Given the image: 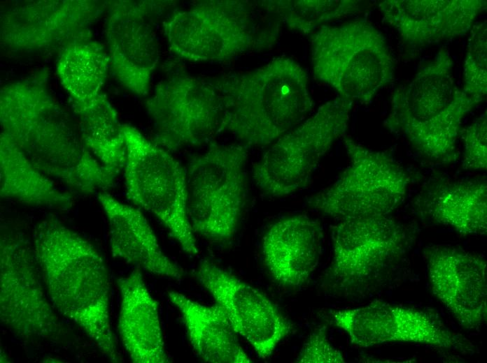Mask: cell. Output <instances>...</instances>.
Segmentation results:
<instances>
[{"label": "cell", "instance_id": "1", "mask_svg": "<svg viewBox=\"0 0 487 363\" xmlns=\"http://www.w3.org/2000/svg\"><path fill=\"white\" fill-rule=\"evenodd\" d=\"M33 247L55 310L80 327L104 356L119 362L110 322L109 274L102 255L54 218L36 225Z\"/></svg>", "mask_w": 487, "mask_h": 363}, {"label": "cell", "instance_id": "2", "mask_svg": "<svg viewBox=\"0 0 487 363\" xmlns=\"http://www.w3.org/2000/svg\"><path fill=\"white\" fill-rule=\"evenodd\" d=\"M221 103V131L243 145L264 146L300 124L313 101L307 75L287 57L250 72L216 80Z\"/></svg>", "mask_w": 487, "mask_h": 363}, {"label": "cell", "instance_id": "3", "mask_svg": "<svg viewBox=\"0 0 487 363\" xmlns=\"http://www.w3.org/2000/svg\"><path fill=\"white\" fill-rule=\"evenodd\" d=\"M453 62L442 47L392 97L386 125L403 135L425 157L451 158L462 120L481 101L454 86Z\"/></svg>", "mask_w": 487, "mask_h": 363}, {"label": "cell", "instance_id": "4", "mask_svg": "<svg viewBox=\"0 0 487 363\" xmlns=\"http://www.w3.org/2000/svg\"><path fill=\"white\" fill-rule=\"evenodd\" d=\"M282 22L269 1H206L163 24L171 51L192 61H223L272 47Z\"/></svg>", "mask_w": 487, "mask_h": 363}, {"label": "cell", "instance_id": "5", "mask_svg": "<svg viewBox=\"0 0 487 363\" xmlns=\"http://www.w3.org/2000/svg\"><path fill=\"white\" fill-rule=\"evenodd\" d=\"M3 132L42 172L76 191H104L118 176L85 149L67 118L38 99L3 100Z\"/></svg>", "mask_w": 487, "mask_h": 363}, {"label": "cell", "instance_id": "6", "mask_svg": "<svg viewBox=\"0 0 487 363\" xmlns=\"http://www.w3.org/2000/svg\"><path fill=\"white\" fill-rule=\"evenodd\" d=\"M311 52L316 77L352 102L368 103L393 78L385 38L365 20L322 26L311 35Z\"/></svg>", "mask_w": 487, "mask_h": 363}, {"label": "cell", "instance_id": "7", "mask_svg": "<svg viewBox=\"0 0 487 363\" xmlns=\"http://www.w3.org/2000/svg\"><path fill=\"white\" fill-rule=\"evenodd\" d=\"M126 195L134 205L155 216L182 250L198 249L188 214L186 172L169 151L123 125Z\"/></svg>", "mask_w": 487, "mask_h": 363}, {"label": "cell", "instance_id": "8", "mask_svg": "<svg viewBox=\"0 0 487 363\" xmlns=\"http://www.w3.org/2000/svg\"><path fill=\"white\" fill-rule=\"evenodd\" d=\"M56 311L48 295L33 244L22 232L1 228V323L23 341L64 343L71 332Z\"/></svg>", "mask_w": 487, "mask_h": 363}, {"label": "cell", "instance_id": "9", "mask_svg": "<svg viewBox=\"0 0 487 363\" xmlns=\"http://www.w3.org/2000/svg\"><path fill=\"white\" fill-rule=\"evenodd\" d=\"M247 148L214 145L190 162L188 214L195 233L218 242L236 233L246 194Z\"/></svg>", "mask_w": 487, "mask_h": 363}, {"label": "cell", "instance_id": "10", "mask_svg": "<svg viewBox=\"0 0 487 363\" xmlns=\"http://www.w3.org/2000/svg\"><path fill=\"white\" fill-rule=\"evenodd\" d=\"M353 103L340 96L328 101L276 140L254 168L259 188L276 198L304 188L332 145L345 136Z\"/></svg>", "mask_w": 487, "mask_h": 363}, {"label": "cell", "instance_id": "11", "mask_svg": "<svg viewBox=\"0 0 487 363\" xmlns=\"http://www.w3.org/2000/svg\"><path fill=\"white\" fill-rule=\"evenodd\" d=\"M344 142L349 165L332 184L311 198L309 205L338 220L388 216L406 197L408 175L386 154L348 136Z\"/></svg>", "mask_w": 487, "mask_h": 363}, {"label": "cell", "instance_id": "12", "mask_svg": "<svg viewBox=\"0 0 487 363\" xmlns=\"http://www.w3.org/2000/svg\"><path fill=\"white\" fill-rule=\"evenodd\" d=\"M411 243L405 226L389 215L339 220L328 277L342 291L368 288L383 280Z\"/></svg>", "mask_w": 487, "mask_h": 363}, {"label": "cell", "instance_id": "13", "mask_svg": "<svg viewBox=\"0 0 487 363\" xmlns=\"http://www.w3.org/2000/svg\"><path fill=\"white\" fill-rule=\"evenodd\" d=\"M156 144L169 152L200 145L221 131V103L213 81L176 75L162 81L147 103Z\"/></svg>", "mask_w": 487, "mask_h": 363}, {"label": "cell", "instance_id": "14", "mask_svg": "<svg viewBox=\"0 0 487 363\" xmlns=\"http://www.w3.org/2000/svg\"><path fill=\"white\" fill-rule=\"evenodd\" d=\"M332 318L360 348L400 342L471 350L468 341L451 331L438 316L417 308L374 302L334 311Z\"/></svg>", "mask_w": 487, "mask_h": 363}, {"label": "cell", "instance_id": "15", "mask_svg": "<svg viewBox=\"0 0 487 363\" xmlns=\"http://www.w3.org/2000/svg\"><path fill=\"white\" fill-rule=\"evenodd\" d=\"M196 278L223 309L234 332L259 357H269L292 332L291 323L267 296L227 270L204 260Z\"/></svg>", "mask_w": 487, "mask_h": 363}, {"label": "cell", "instance_id": "16", "mask_svg": "<svg viewBox=\"0 0 487 363\" xmlns=\"http://www.w3.org/2000/svg\"><path fill=\"white\" fill-rule=\"evenodd\" d=\"M432 292L458 323L479 329L486 321L485 258L460 247L433 245L423 251Z\"/></svg>", "mask_w": 487, "mask_h": 363}, {"label": "cell", "instance_id": "17", "mask_svg": "<svg viewBox=\"0 0 487 363\" xmlns=\"http://www.w3.org/2000/svg\"><path fill=\"white\" fill-rule=\"evenodd\" d=\"M486 6L480 0H387L379 7L384 23L420 47L463 35Z\"/></svg>", "mask_w": 487, "mask_h": 363}, {"label": "cell", "instance_id": "18", "mask_svg": "<svg viewBox=\"0 0 487 363\" xmlns=\"http://www.w3.org/2000/svg\"><path fill=\"white\" fill-rule=\"evenodd\" d=\"M145 15L141 4L120 1L113 10L108 28L114 72L123 85L139 95L148 93L158 60L155 36Z\"/></svg>", "mask_w": 487, "mask_h": 363}, {"label": "cell", "instance_id": "19", "mask_svg": "<svg viewBox=\"0 0 487 363\" xmlns=\"http://www.w3.org/2000/svg\"><path fill=\"white\" fill-rule=\"evenodd\" d=\"M322 245L319 223L305 215H295L277 221L268 228L262 249L274 279L283 286L298 287L317 267Z\"/></svg>", "mask_w": 487, "mask_h": 363}, {"label": "cell", "instance_id": "20", "mask_svg": "<svg viewBox=\"0 0 487 363\" xmlns=\"http://www.w3.org/2000/svg\"><path fill=\"white\" fill-rule=\"evenodd\" d=\"M98 200L108 223L112 256L154 275L181 279V267L161 249L156 235L142 212L112 195L100 192Z\"/></svg>", "mask_w": 487, "mask_h": 363}, {"label": "cell", "instance_id": "21", "mask_svg": "<svg viewBox=\"0 0 487 363\" xmlns=\"http://www.w3.org/2000/svg\"><path fill=\"white\" fill-rule=\"evenodd\" d=\"M120 293L118 332L131 361L169 363L159 305L149 292L141 270L135 269L118 280Z\"/></svg>", "mask_w": 487, "mask_h": 363}, {"label": "cell", "instance_id": "22", "mask_svg": "<svg viewBox=\"0 0 487 363\" xmlns=\"http://www.w3.org/2000/svg\"><path fill=\"white\" fill-rule=\"evenodd\" d=\"M171 303L180 312L190 345L204 361L214 363H250L223 309L209 306L185 295L170 291Z\"/></svg>", "mask_w": 487, "mask_h": 363}, {"label": "cell", "instance_id": "23", "mask_svg": "<svg viewBox=\"0 0 487 363\" xmlns=\"http://www.w3.org/2000/svg\"><path fill=\"white\" fill-rule=\"evenodd\" d=\"M419 200L423 213L436 223L467 235L487 232V185L484 179L435 184Z\"/></svg>", "mask_w": 487, "mask_h": 363}, {"label": "cell", "instance_id": "24", "mask_svg": "<svg viewBox=\"0 0 487 363\" xmlns=\"http://www.w3.org/2000/svg\"><path fill=\"white\" fill-rule=\"evenodd\" d=\"M0 175L3 198L60 210L73 205L71 195L59 188L4 133L1 138Z\"/></svg>", "mask_w": 487, "mask_h": 363}, {"label": "cell", "instance_id": "25", "mask_svg": "<svg viewBox=\"0 0 487 363\" xmlns=\"http://www.w3.org/2000/svg\"><path fill=\"white\" fill-rule=\"evenodd\" d=\"M74 110L86 147L105 167L118 175L124 169L126 145L123 125L114 109L104 97L97 95L75 102Z\"/></svg>", "mask_w": 487, "mask_h": 363}, {"label": "cell", "instance_id": "26", "mask_svg": "<svg viewBox=\"0 0 487 363\" xmlns=\"http://www.w3.org/2000/svg\"><path fill=\"white\" fill-rule=\"evenodd\" d=\"M270 4L283 24L304 35L360 10V1L354 0H276Z\"/></svg>", "mask_w": 487, "mask_h": 363}, {"label": "cell", "instance_id": "27", "mask_svg": "<svg viewBox=\"0 0 487 363\" xmlns=\"http://www.w3.org/2000/svg\"><path fill=\"white\" fill-rule=\"evenodd\" d=\"M108 58L101 50L86 46L71 48L63 57L58 71L65 87L75 102L97 96L107 70Z\"/></svg>", "mask_w": 487, "mask_h": 363}, {"label": "cell", "instance_id": "28", "mask_svg": "<svg viewBox=\"0 0 487 363\" xmlns=\"http://www.w3.org/2000/svg\"><path fill=\"white\" fill-rule=\"evenodd\" d=\"M486 22L475 24L467 46L462 89L481 101L486 95Z\"/></svg>", "mask_w": 487, "mask_h": 363}, {"label": "cell", "instance_id": "29", "mask_svg": "<svg viewBox=\"0 0 487 363\" xmlns=\"http://www.w3.org/2000/svg\"><path fill=\"white\" fill-rule=\"evenodd\" d=\"M486 112L469 125L463 133V167L471 170H486Z\"/></svg>", "mask_w": 487, "mask_h": 363}, {"label": "cell", "instance_id": "30", "mask_svg": "<svg viewBox=\"0 0 487 363\" xmlns=\"http://www.w3.org/2000/svg\"><path fill=\"white\" fill-rule=\"evenodd\" d=\"M297 362L344 363L341 353L327 339L326 327L316 329L304 343Z\"/></svg>", "mask_w": 487, "mask_h": 363}]
</instances>
